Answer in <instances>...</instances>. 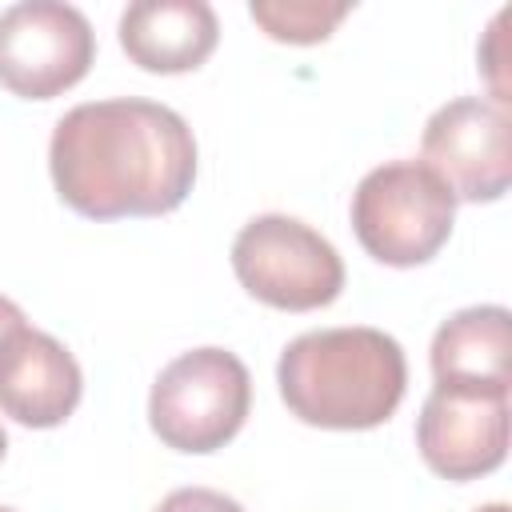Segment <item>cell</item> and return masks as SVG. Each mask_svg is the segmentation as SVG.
<instances>
[{
	"label": "cell",
	"mask_w": 512,
	"mask_h": 512,
	"mask_svg": "<svg viewBox=\"0 0 512 512\" xmlns=\"http://www.w3.org/2000/svg\"><path fill=\"white\" fill-rule=\"evenodd\" d=\"M48 168L56 196L84 220L168 216L196 184V136L168 104L88 100L56 120Z\"/></svg>",
	"instance_id": "6da1fadb"
},
{
	"label": "cell",
	"mask_w": 512,
	"mask_h": 512,
	"mask_svg": "<svg viewBox=\"0 0 512 512\" xmlns=\"http://www.w3.org/2000/svg\"><path fill=\"white\" fill-rule=\"evenodd\" d=\"M288 412L312 428H380L404 400L408 360L396 336L352 324L296 336L276 364Z\"/></svg>",
	"instance_id": "7a4b0ae2"
},
{
	"label": "cell",
	"mask_w": 512,
	"mask_h": 512,
	"mask_svg": "<svg viewBox=\"0 0 512 512\" xmlns=\"http://www.w3.org/2000/svg\"><path fill=\"white\" fill-rule=\"evenodd\" d=\"M456 196L424 160H388L352 192V232L388 268L428 264L452 236Z\"/></svg>",
	"instance_id": "3957f363"
},
{
	"label": "cell",
	"mask_w": 512,
	"mask_h": 512,
	"mask_svg": "<svg viewBox=\"0 0 512 512\" xmlns=\"http://www.w3.org/2000/svg\"><path fill=\"white\" fill-rule=\"evenodd\" d=\"M252 376L228 348H192L160 368L148 396V424L164 448L208 456L248 420Z\"/></svg>",
	"instance_id": "277c9868"
},
{
	"label": "cell",
	"mask_w": 512,
	"mask_h": 512,
	"mask_svg": "<svg viewBox=\"0 0 512 512\" xmlns=\"http://www.w3.org/2000/svg\"><path fill=\"white\" fill-rule=\"evenodd\" d=\"M232 272L240 288L280 312L328 308L344 288L340 252L304 220L264 212L232 240Z\"/></svg>",
	"instance_id": "5b68a950"
},
{
	"label": "cell",
	"mask_w": 512,
	"mask_h": 512,
	"mask_svg": "<svg viewBox=\"0 0 512 512\" xmlns=\"http://www.w3.org/2000/svg\"><path fill=\"white\" fill-rule=\"evenodd\" d=\"M96 60L88 16L60 0H24L0 12V84L20 100L76 88Z\"/></svg>",
	"instance_id": "8992f818"
},
{
	"label": "cell",
	"mask_w": 512,
	"mask_h": 512,
	"mask_svg": "<svg viewBox=\"0 0 512 512\" xmlns=\"http://www.w3.org/2000/svg\"><path fill=\"white\" fill-rule=\"evenodd\" d=\"M420 152L424 164L452 188L456 200L492 204L512 184L508 108L484 96H456L428 116Z\"/></svg>",
	"instance_id": "52a82bcc"
},
{
	"label": "cell",
	"mask_w": 512,
	"mask_h": 512,
	"mask_svg": "<svg viewBox=\"0 0 512 512\" xmlns=\"http://www.w3.org/2000/svg\"><path fill=\"white\" fill-rule=\"evenodd\" d=\"M508 396L436 384L416 416V448L424 464L452 480H480L508 456Z\"/></svg>",
	"instance_id": "ba28073f"
},
{
	"label": "cell",
	"mask_w": 512,
	"mask_h": 512,
	"mask_svg": "<svg viewBox=\"0 0 512 512\" xmlns=\"http://www.w3.org/2000/svg\"><path fill=\"white\" fill-rule=\"evenodd\" d=\"M84 396L76 356L40 328H20L0 348V412L24 428L64 424Z\"/></svg>",
	"instance_id": "9c48e42d"
},
{
	"label": "cell",
	"mask_w": 512,
	"mask_h": 512,
	"mask_svg": "<svg viewBox=\"0 0 512 512\" xmlns=\"http://www.w3.org/2000/svg\"><path fill=\"white\" fill-rule=\"evenodd\" d=\"M220 40V20L204 0H136L120 16V48L144 72H196Z\"/></svg>",
	"instance_id": "30bf717a"
},
{
	"label": "cell",
	"mask_w": 512,
	"mask_h": 512,
	"mask_svg": "<svg viewBox=\"0 0 512 512\" xmlns=\"http://www.w3.org/2000/svg\"><path fill=\"white\" fill-rule=\"evenodd\" d=\"M436 384L508 396L512 388V312L504 304H472L452 312L432 336Z\"/></svg>",
	"instance_id": "8fae6325"
},
{
	"label": "cell",
	"mask_w": 512,
	"mask_h": 512,
	"mask_svg": "<svg viewBox=\"0 0 512 512\" xmlns=\"http://www.w3.org/2000/svg\"><path fill=\"white\" fill-rule=\"evenodd\" d=\"M352 12L348 0L324 4V0H252L248 16L280 44H320L336 32V24Z\"/></svg>",
	"instance_id": "7c38bea8"
},
{
	"label": "cell",
	"mask_w": 512,
	"mask_h": 512,
	"mask_svg": "<svg viewBox=\"0 0 512 512\" xmlns=\"http://www.w3.org/2000/svg\"><path fill=\"white\" fill-rule=\"evenodd\" d=\"M156 512H244V508L216 488H176L156 504Z\"/></svg>",
	"instance_id": "4fadbf2b"
},
{
	"label": "cell",
	"mask_w": 512,
	"mask_h": 512,
	"mask_svg": "<svg viewBox=\"0 0 512 512\" xmlns=\"http://www.w3.org/2000/svg\"><path fill=\"white\" fill-rule=\"evenodd\" d=\"M28 320H24V312H20V304L16 300H8V296H0V348L24 328Z\"/></svg>",
	"instance_id": "5bb4252c"
},
{
	"label": "cell",
	"mask_w": 512,
	"mask_h": 512,
	"mask_svg": "<svg viewBox=\"0 0 512 512\" xmlns=\"http://www.w3.org/2000/svg\"><path fill=\"white\" fill-rule=\"evenodd\" d=\"M476 512H512V508H508V504H504V500H492V504H480V508H476Z\"/></svg>",
	"instance_id": "9a60e30c"
},
{
	"label": "cell",
	"mask_w": 512,
	"mask_h": 512,
	"mask_svg": "<svg viewBox=\"0 0 512 512\" xmlns=\"http://www.w3.org/2000/svg\"><path fill=\"white\" fill-rule=\"evenodd\" d=\"M4 452H8V436H4V428H0V460H4Z\"/></svg>",
	"instance_id": "2e32d148"
},
{
	"label": "cell",
	"mask_w": 512,
	"mask_h": 512,
	"mask_svg": "<svg viewBox=\"0 0 512 512\" xmlns=\"http://www.w3.org/2000/svg\"><path fill=\"white\" fill-rule=\"evenodd\" d=\"M0 512H12V508H4V504H0Z\"/></svg>",
	"instance_id": "e0dca14e"
}]
</instances>
